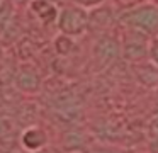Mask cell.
I'll return each instance as SVG.
<instances>
[{"instance_id": "1", "label": "cell", "mask_w": 158, "mask_h": 153, "mask_svg": "<svg viewBox=\"0 0 158 153\" xmlns=\"http://www.w3.org/2000/svg\"><path fill=\"white\" fill-rule=\"evenodd\" d=\"M119 20L127 29L143 32L146 36H156L158 34V7L151 3H143L124 10Z\"/></svg>"}, {"instance_id": "2", "label": "cell", "mask_w": 158, "mask_h": 153, "mask_svg": "<svg viewBox=\"0 0 158 153\" xmlns=\"http://www.w3.org/2000/svg\"><path fill=\"white\" fill-rule=\"evenodd\" d=\"M58 31L65 36L70 37H77L82 36L90 26V14L87 9L77 5H66L63 9H60V15L56 20Z\"/></svg>"}, {"instance_id": "3", "label": "cell", "mask_w": 158, "mask_h": 153, "mask_svg": "<svg viewBox=\"0 0 158 153\" xmlns=\"http://www.w3.org/2000/svg\"><path fill=\"white\" fill-rule=\"evenodd\" d=\"M150 51V41H146V34L138 31L127 29V36L124 41V54L129 60H141L143 56H148Z\"/></svg>"}, {"instance_id": "4", "label": "cell", "mask_w": 158, "mask_h": 153, "mask_svg": "<svg viewBox=\"0 0 158 153\" xmlns=\"http://www.w3.org/2000/svg\"><path fill=\"white\" fill-rule=\"evenodd\" d=\"M21 145L26 151L38 153L48 146V134L44 129L39 126H31V128L24 129L21 134Z\"/></svg>"}, {"instance_id": "5", "label": "cell", "mask_w": 158, "mask_h": 153, "mask_svg": "<svg viewBox=\"0 0 158 153\" xmlns=\"http://www.w3.org/2000/svg\"><path fill=\"white\" fill-rule=\"evenodd\" d=\"M15 85L26 94H32V92H38L41 87V77L36 68L21 66L15 73Z\"/></svg>"}, {"instance_id": "6", "label": "cell", "mask_w": 158, "mask_h": 153, "mask_svg": "<svg viewBox=\"0 0 158 153\" xmlns=\"http://www.w3.org/2000/svg\"><path fill=\"white\" fill-rule=\"evenodd\" d=\"M31 12L41 20L43 24H51L58 20L60 9L51 2V0H31L29 3Z\"/></svg>"}, {"instance_id": "7", "label": "cell", "mask_w": 158, "mask_h": 153, "mask_svg": "<svg viewBox=\"0 0 158 153\" xmlns=\"http://www.w3.org/2000/svg\"><path fill=\"white\" fill-rule=\"evenodd\" d=\"M15 17V2L14 0H2L0 2V36L10 29Z\"/></svg>"}, {"instance_id": "8", "label": "cell", "mask_w": 158, "mask_h": 153, "mask_svg": "<svg viewBox=\"0 0 158 153\" xmlns=\"http://www.w3.org/2000/svg\"><path fill=\"white\" fill-rule=\"evenodd\" d=\"M117 53H119V44L112 37H102L97 43V54L102 60H116Z\"/></svg>"}, {"instance_id": "9", "label": "cell", "mask_w": 158, "mask_h": 153, "mask_svg": "<svg viewBox=\"0 0 158 153\" xmlns=\"http://www.w3.org/2000/svg\"><path fill=\"white\" fill-rule=\"evenodd\" d=\"M72 37L70 36H65V34H61V36L56 37L55 41V46H56V51H58L60 54H68L70 51H72Z\"/></svg>"}, {"instance_id": "10", "label": "cell", "mask_w": 158, "mask_h": 153, "mask_svg": "<svg viewBox=\"0 0 158 153\" xmlns=\"http://www.w3.org/2000/svg\"><path fill=\"white\" fill-rule=\"evenodd\" d=\"M150 138H151V150L158 153V116L153 119L150 126Z\"/></svg>"}, {"instance_id": "11", "label": "cell", "mask_w": 158, "mask_h": 153, "mask_svg": "<svg viewBox=\"0 0 158 153\" xmlns=\"http://www.w3.org/2000/svg\"><path fill=\"white\" fill-rule=\"evenodd\" d=\"M148 58L151 63L158 66V36H153L150 41V51H148Z\"/></svg>"}, {"instance_id": "12", "label": "cell", "mask_w": 158, "mask_h": 153, "mask_svg": "<svg viewBox=\"0 0 158 153\" xmlns=\"http://www.w3.org/2000/svg\"><path fill=\"white\" fill-rule=\"evenodd\" d=\"M73 2H75L77 5L87 9V10H94V9H97V7L102 5L106 0H73Z\"/></svg>"}, {"instance_id": "13", "label": "cell", "mask_w": 158, "mask_h": 153, "mask_svg": "<svg viewBox=\"0 0 158 153\" xmlns=\"http://www.w3.org/2000/svg\"><path fill=\"white\" fill-rule=\"evenodd\" d=\"M92 153H109V151H92Z\"/></svg>"}, {"instance_id": "14", "label": "cell", "mask_w": 158, "mask_h": 153, "mask_svg": "<svg viewBox=\"0 0 158 153\" xmlns=\"http://www.w3.org/2000/svg\"><path fill=\"white\" fill-rule=\"evenodd\" d=\"M14 2H15V3H17V2H24V0H14Z\"/></svg>"}, {"instance_id": "15", "label": "cell", "mask_w": 158, "mask_h": 153, "mask_svg": "<svg viewBox=\"0 0 158 153\" xmlns=\"http://www.w3.org/2000/svg\"><path fill=\"white\" fill-rule=\"evenodd\" d=\"M0 2H2V0H0Z\"/></svg>"}]
</instances>
